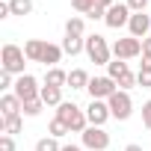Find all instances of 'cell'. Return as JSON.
Instances as JSON below:
<instances>
[{
    "mask_svg": "<svg viewBox=\"0 0 151 151\" xmlns=\"http://www.w3.org/2000/svg\"><path fill=\"white\" fill-rule=\"evenodd\" d=\"M56 119H59V122H65L71 133H83V130L89 127L86 110H80V107L74 104V101H62V104L56 107Z\"/></svg>",
    "mask_w": 151,
    "mask_h": 151,
    "instance_id": "6da1fadb",
    "label": "cell"
},
{
    "mask_svg": "<svg viewBox=\"0 0 151 151\" xmlns=\"http://www.w3.org/2000/svg\"><path fill=\"white\" fill-rule=\"evenodd\" d=\"M24 59H27V53L18 45H3V50H0V65H3V71L15 74V77L24 74V65H27Z\"/></svg>",
    "mask_w": 151,
    "mask_h": 151,
    "instance_id": "7a4b0ae2",
    "label": "cell"
},
{
    "mask_svg": "<svg viewBox=\"0 0 151 151\" xmlns=\"http://www.w3.org/2000/svg\"><path fill=\"white\" fill-rule=\"evenodd\" d=\"M86 56L95 62V65H110L113 59V47L107 45V39L104 36H98V33H92V36H86Z\"/></svg>",
    "mask_w": 151,
    "mask_h": 151,
    "instance_id": "3957f363",
    "label": "cell"
},
{
    "mask_svg": "<svg viewBox=\"0 0 151 151\" xmlns=\"http://www.w3.org/2000/svg\"><path fill=\"white\" fill-rule=\"evenodd\" d=\"M86 92L92 95V101H110V95L119 92V83L113 77H92L89 86H86Z\"/></svg>",
    "mask_w": 151,
    "mask_h": 151,
    "instance_id": "277c9868",
    "label": "cell"
},
{
    "mask_svg": "<svg viewBox=\"0 0 151 151\" xmlns=\"http://www.w3.org/2000/svg\"><path fill=\"white\" fill-rule=\"evenodd\" d=\"M110 113H113V119H119V122H127L130 119V113H133V101H130V92H124V89H119L116 95H110Z\"/></svg>",
    "mask_w": 151,
    "mask_h": 151,
    "instance_id": "5b68a950",
    "label": "cell"
},
{
    "mask_svg": "<svg viewBox=\"0 0 151 151\" xmlns=\"http://www.w3.org/2000/svg\"><path fill=\"white\" fill-rule=\"evenodd\" d=\"M80 136H83V148H89V151H107V148H110V133H107L104 127L89 124Z\"/></svg>",
    "mask_w": 151,
    "mask_h": 151,
    "instance_id": "8992f818",
    "label": "cell"
},
{
    "mask_svg": "<svg viewBox=\"0 0 151 151\" xmlns=\"http://www.w3.org/2000/svg\"><path fill=\"white\" fill-rule=\"evenodd\" d=\"M142 53V39H133V36H127V39H116L113 42V56L116 59H133V56H139Z\"/></svg>",
    "mask_w": 151,
    "mask_h": 151,
    "instance_id": "52a82bcc",
    "label": "cell"
},
{
    "mask_svg": "<svg viewBox=\"0 0 151 151\" xmlns=\"http://www.w3.org/2000/svg\"><path fill=\"white\" fill-rule=\"evenodd\" d=\"M39 92H42V86H39V80L33 77V74H21V77L15 80V95H18L24 104H27V101H36Z\"/></svg>",
    "mask_w": 151,
    "mask_h": 151,
    "instance_id": "ba28073f",
    "label": "cell"
},
{
    "mask_svg": "<svg viewBox=\"0 0 151 151\" xmlns=\"http://www.w3.org/2000/svg\"><path fill=\"white\" fill-rule=\"evenodd\" d=\"M86 119H89V124L104 127V124H107V119H113L110 104H107V101H89V107H86Z\"/></svg>",
    "mask_w": 151,
    "mask_h": 151,
    "instance_id": "9c48e42d",
    "label": "cell"
},
{
    "mask_svg": "<svg viewBox=\"0 0 151 151\" xmlns=\"http://www.w3.org/2000/svg\"><path fill=\"white\" fill-rule=\"evenodd\" d=\"M130 9H127V3H116V6H110L107 9V18H104V24L107 27H113V30H119V27H124V24H130Z\"/></svg>",
    "mask_w": 151,
    "mask_h": 151,
    "instance_id": "30bf717a",
    "label": "cell"
},
{
    "mask_svg": "<svg viewBox=\"0 0 151 151\" xmlns=\"http://www.w3.org/2000/svg\"><path fill=\"white\" fill-rule=\"evenodd\" d=\"M127 30H130V36H133V39H145V36H148V30H151V18H148L145 12H133V15H130Z\"/></svg>",
    "mask_w": 151,
    "mask_h": 151,
    "instance_id": "8fae6325",
    "label": "cell"
},
{
    "mask_svg": "<svg viewBox=\"0 0 151 151\" xmlns=\"http://www.w3.org/2000/svg\"><path fill=\"white\" fill-rule=\"evenodd\" d=\"M0 110H3V119H6V116H18V113L24 110V101H21L15 92H9V95L0 98Z\"/></svg>",
    "mask_w": 151,
    "mask_h": 151,
    "instance_id": "7c38bea8",
    "label": "cell"
},
{
    "mask_svg": "<svg viewBox=\"0 0 151 151\" xmlns=\"http://www.w3.org/2000/svg\"><path fill=\"white\" fill-rule=\"evenodd\" d=\"M45 45H47V42H42V39H30V42L24 45V53H27V59H30V62H42Z\"/></svg>",
    "mask_w": 151,
    "mask_h": 151,
    "instance_id": "4fadbf2b",
    "label": "cell"
},
{
    "mask_svg": "<svg viewBox=\"0 0 151 151\" xmlns=\"http://www.w3.org/2000/svg\"><path fill=\"white\" fill-rule=\"evenodd\" d=\"M39 98L45 101V107H59V104H62V89H56V86H42Z\"/></svg>",
    "mask_w": 151,
    "mask_h": 151,
    "instance_id": "5bb4252c",
    "label": "cell"
},
{
    "mask_svg": "<svg viewBox=\"0 0 151 151\" xmlns=\"http://www.w3.org/2000/svg\"><path fill=\"white\" fill-rule=\"evenodd\" d=\"M62 53H65V50H62L59 45H50V42H47V45H45V53H42V62L50 65V68H56V62L62 59Z\"/></svg>",
    "mask_w": 151,
    "mask_h": 151,
    "instance_id": "9a60e30c",
    "label": "cell"
},
{
    "mask_svg": "<svg viewBox=\"0 0 151 151\" xmlns=\"http://www.w3.org/2000/svg\"><path fill=\"white\" fill-rule=\"evenodd\" d=\"M68 83V74L62 71V68H47V74H45V86H56V89H62Z\"/></svg>",
    "mask_w": 151,
    "mask_h": 151,
    "instance_id": "2e32d148",
    "label": "cell"
},
{
    "mask_svg": "<svg viewBox=\"0 0 151 151\" xmlns=\"http://www.w3.org/2000/svg\"><path fill=\"white\" fill-rule=\"evenodd\" d=\"M62 50L68 56H77L80 50H86V39H77V36H65L62 39Z\"/></svg>",
    "mask_w": 151,
    "mask_h": 151,
    "instance_id": "e0dca14e",
    "label": "cell"
},
{
    "mask_svg": "<svg viewBox=\"0 0 151 151\" xmlns=\"http://www.w3.org/2000/svg\"><path fill=\"white\" fill-rule=\"evenodd\" d=\"M89 80H92V77H89L83 68L68 71V86H71V89H86V86H89Z\"/></svg>",
    "mask_w": 151,
    "mask_h": 151,
    "instance_id": "ac0fdd59",
    "label": "cell"
},
{
    "mask_svg": "<svg viewBox=\"0 0 151 151\" xmlns=\"http://www.w3.org/2000/svg\"><path fill=\"white\" fill-rule=\"evenodd\" d=\"M124 74H130V68H127V62H124V59H113V62L107 65V77H113L116 83L124 77Z\"/></svg>",
    "mask_w": 151,
    "mask_h": 151,
    "instance_id": "d6986e66",
    "label": "cell"
},
{
    "mask_svg": "<svg viewBox=\"0 0 151 151\" xmlns=\"http://www.w3.org/2000/svg\"><path fill=\"white\" fill-rule=\"evenodd\" d=\"M83 30H86V24H83L80 15H71V18L65 21V36H77V39H83Z\"/></svg>",
    "mask_w": 151,
    "mask_h": 151,
    "instance_id": "ffe728a7",
    "label": "cell"
},
{
    "mask_svg": "<svg viewBox=\"0 0 151 151\" xmlns=\"http://www.w3.org/2000/svg\"><path fill=\"white\" fill-rule=\"evenodd\" d=\"M21 127H24V122H21V113H18V116H6V119H3V133L15 136V133H21Z\"/></svg>",
    "mask_w": 151,
    "mask_h": 151,
    "instance_id": "44dd1931",
    "label": "cell"
},
{
    "mask_svg": "<svg viewBox=\"0 0 151 151\" xmlns=\"http://www.w3.org/2000/svg\"><path fill=\"white\" fill-rule=\"evenodd\" d=\"M136 83H139L142 89H151V62H148V59H142V68H139V74H136Z\"/></svg>",
    "mask_w": 151,
    "mask_h": 151,
    "instance_id": "7402d4cb",
    "label": "cell"
},
{
    "mask_svg": "<svg viewBox=\"0 0 151 151\" xmlns=\"http://www.w3.org/2000/svg\"><path fill=\"white\" fill-rule=\"evenodd\" d=\"M12 15H30L33 12V0H9Z\"/></svg>",
    "mask_w": 151,
    "mask_h": 151,
    "instance_id": "603a6c76",
    "label": "cell"
},
{
    "mask_svg": "<svg viewBox=\"0 0 151 151\" xmlns=\"http://www.w3.org/2000/svg\"><path fill=\"white\" fill-rule=\"evenodd\" d=\"M47 133H50L53 139H62V136H65V133H71V130H68V124H65V122H59V119H53V122L47 124Z\"/></svg>",
    "mask_w": 151,
    "mask_h": 151,
    "instance_id": "cb8c5ba5",
    "label": "cell"
},
{
    "mask_svg": "<svg viewBox=\"0 0 151 151\" xmlns=\"http://www.w3.org/2000/svg\"><path fill=\"white\" fill-rule=\"evenodd\" d=\"M36 151H62V145H59V139L45 136V139H39V142H36Z\"/></svg>",
    "mask_w": 151,
    "mask_h": 151,
    "instance_id": "d4e9b609",
    "label": "cell"
},
{
    "mask_svg": "<svg viewBox=\"0 0 151 151\" xmlns=\"http://www.w3.org/2000/svg\"><path fill=\"white\" fill-rule=\"evenodd\" d=\"M42 107H45V101H42V98H36V101H27L21 113H24V116H39V113H42Z\"/></svg>",
    "mask_w": 151,
    "mask_h": 151,
    "instance_id": "484cf974",
    "label": "cell"
},
{
    "mask_svg": "<svg viewBox=\"0 0 151 151\" xmlns=\"http://www.w3.org/2000/svg\"><path fill=\"white\" fill-rule=\"evenodd\" d=\"M71 6L77 9V12H86V15H89V12L98 6V0H71Z\"/></svg>",
    "mask_w": 151,
    "mask_h": 151,
    "instance_id": "4316f807",
    "label": "cell"
},
{
    "mask_svg": "<svg viewBox=\"0 0 151 151\" xmlns=\"http://www.w3.org/2000/svg\"><path fill=\"white\" fill-rule=\"evenodd\" d=\"M15 74H9V71H0V89H15Z\"/></svg>",
    "mask_w": 151,
    "mask_h": 151,
    "instance_id": "83f0119b",
    "label": "cell"
},
{
    "mask_svg": "<svg viewBox=\"0 0 151 151\" xmlns=\"http://www.w3.org/2000/svg\"><path fill=\"white\" fill-rule=\"evenodd\" d=\"M127 9L130 12H145L148 9V0H127Z\"/></svg>",
    "mask_w": 151,
    "mask_h": 151,
    "instance_id": "f1b7e54d",
    "label": "cell"
},
{
    "mask_svg": "<svg viewBox=\"0 0 151 151\" xmlns=\"http://www.w3.org/2000/svg\"><path fill=\"white\" fill-rule=\"evenodd\" d=\"M0 151H15V139H12L9 133L0 136Z\"/></svg>",
    "mask_w": 151,
    "mask_h": 151,
    "instance_id": "f546056e",
    "label": "cell"
},
{
    "mask_svg": "<svg viewBox=\"0 0 151 151\" xmlns=\"http://www.w3.org/2000/svg\"><path fill=\"white\" fill-rule=\"evenodd\" d=\"M133 83H136V74H133V71H130V74H124V77H122V80H119V89H124V92H127V89H130V86H133Z\"/></svg>",
    "mask_w": 151,
    "mask_h": 151,
    "instance_id": "4dcf8cb0",
    "label": "cell"
},
{
    "mask_svg": "<svg viewBox=\"0 0 151 151\" xmlns=\"http://www.w3.org/2000/svg\"><path fill=\"white\" fill-rule=\"evenodd\" d=\"M142 124L151 130V101H145V104H142Z\"/></svg>",
    "mask_w": 151,
    "mask_h": 151,
    "instance_id": "1f68e13d",
    "label": "cell"
},
{
    "mask_svg": "<svg viewBox=\"0 0 151 151\" xmlns=\"http://www.w3.org/2000/svg\"><path fill=\"white\" fill-rule=\"evenodd\" d=\"M142 59L151 62V39H142Z\"/></svg>",
    "mask_w": 151,
    "mask_h": 151,
    "instance_id": "d6a6232c",
    "label": "cell"
},
{
    "mask_svg": "<svg viewBox=\"0 0 151 151\" xmlns=\"http://www.w3.org/2000/svg\"><path fill=\"white\" fill-rule=\"evenodd\" d=\"M12 15V9H9V3H0V18H9Z\"/></svg>",
    "mask_w": 151,
    "mask_h": 151,
    "instance_id": "836d02e7",
    "label": "cell"
},
{
    "mask_svg": "<svg viewBox=\"0 0 151 151\" xmlns=\"http://www.w3.org/2000/svg\"><path fill=\"white\" fill-rule=\"evenodd\" d=\"M98 6H104V9H110V6H116V0H98Z\"/></svg>",
    "mask_w": 151,
    "mask_h": 151,
    "instance_id": "e575fe53",
    "label": "cell"
},
{
    "mask_svg": "<svg viewBox=\"0 0 151 151\" xmlns=\"http://www.w3.org/2000/svg\"><path fill=\"white\" fill-rule=\"evenodd\" d=\"M62 151H83L80 145H62Z\"/></svg>",
    "mask_w": 151,
    "mask_h": 151,
    "instance_id": "d590c367",
    "label": "cell"
},
{
    "mask_svg": "<svg viewBox=\"0 0 151 151\" xmlns=\"http://www.w3.org/2000/svg\"><path fill=\"white\" fill-rule=\"evenodd\" d=\"M124 151H142V145H136V142H130V145H127Z\"/></svg>",
    "mask_w": 151,
    "mask_h": 151,
    "instance_id": "8d00e7d4",
    "label": "cell"
}]
</instances>
